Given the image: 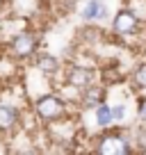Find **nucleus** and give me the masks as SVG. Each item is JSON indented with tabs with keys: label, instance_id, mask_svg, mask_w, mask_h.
Here are the masks:
<instances>
[{
	"label": "nucleus",
	"instance_id": "1",
	"mask_svg": "<svg viewBox=\"0 0 146 155\" xmlns=\"http://www.w3.org/2000/svg\"><path fill=\"white\" fill-rule=\"evenodd\" d=\"M73 103L66 101L64 94H57V91H46L41 96H37V101L32 103V114L37 116V121L41 126H48V123H55L59 119H66V116L75 114L71 110Z\"/></svg>",
	"mask_w": 146,
	"mask_h": 155
},
{
	"label": "nucleus",
	"instance_id": "2",
	"mask_svg": "<svg viewBox=\"0 0 146 155\" xmlns=\"http://www.w3.org/2000/svg\"><path fill=\"white\" fill-rule=\"evenodd\" d=\"M110 32H112L114 39H119L121 44H126V41L137 39L146 32V21L137 12H132L128 5H123L114 12L112 21H110Z\"/></svg>",
	"mask_w": 146,
	"mask_h": 155
},
{
	"label": "nucleus",
	"instance_id": "3",
	"mask_svg": "<svg viewBox=\"0 0 146 155\" xmlns=\"http://www.w3.org/2000/svg\"><path fill=\"white\" fill-rule=\"evenodd\" d=\"M39 44H41L39 34L34 32V30L25 28V30L14 32L9 39H7L5 53L9 55L14 62H21V64L30 62V64H32V59L37 57V53H39Z\"/></svg>",
	"mask_w": 146,
	"mask_h": 155
},
{
	"label": "nucleus",
	"instance_id": "4",
	"mask_svg": "<svg viewBox=\"0 0 146 155\" xmlns=\"http://www.w3.org/2000/svg\"><path fill=\"white\" fill-rule=\"evenodd\" d=\"M94 141H96L94 150L103 153V155H132V153H137V146L132 141V137H128V132L119 130L117 126L101 130V135Z\"/></svg>",
	"mask_w": 146,
	"mask_h": 155
},
{
	"label": "nucleus",
	"instance_id": "5",
	"mask_svg": "<svg viewBox=\"0 0 146 155\" xmlns=\"http://www.w3.org/2000/svg\"><path fill=\"white\" fill-rule=\"evenodd\" d=\"M62 80L68 89L82 91L85 87L101 80V71H96L94 66H87V64H68L62 71Z\"/></svg>",
	"mask_w": 146,
	"mask_h": 155
},
{
	"label": "nucleus",
	"instance_id": "6",
	"mask_svg": "<svg viewBox=\"0 0 146 155\" xmlns=\"http://www.w3.org/2000/svg\"><path fill=\"white\" fill-rule=\"evenodd\" d=\"M23 126V110L12 101L0 98V137H12Z\"/></svg>",
	"mask_w": 146,
	"mask_h": 155
},
{
	"label": "nucleus",
	"instance_id": "7",
	"mask_svg": "<svg viewBox=\"0 0 146 155\" xmlns=\"http://www.w3.org/2000/svg\"><path fill=\"white\" fill-rule=\"evenodd\" d=\"M107 101V84H98V82H94V84H89V87H85L82 91H80V96H78V112L80 110H96L101 103H105Z\"/></svg>",
	"mask_w": 146,
	"mask_h": 155
},
{
	"label": "nucleus",
	"instance_id": "8",
	"mask_svg": "<svg viewBox=\"0 0 146 155\" xmlns=\"http://www.w3.org/2000/svg\"><path fill=\"white\" fill-rule=\"evenodd\" d=\"M32 66L37 68V71L41 73V75H46L50 80V78H55V75H62V62H59L55 55H50V53H46V50H39L37 53V57L32 59Z\"/></svg>",
	"mask_w": 146,
	"mask_h": 155
},
{
	"label": "nucleus",
	"instance_id": "9",
	"mask_svg": "<svg viewBox=\"0 0 146 155\" xmlns=\"http://www.w3.org/2000/svg\"><path fill=\"white\" fill-rule=\"evenodd\" d=\"M110 16V9L103 0H85L82 9H80V18L82 23H101Z\"/></svg>",
	"mask_w": 146,
	"mask_h": 155
},
{
	"label": "nucleus",
	"instance_id": "10",
	"mask_svg": "<svg viewBox=\"0 0 146 155\" xmlns=\"http://www.w3.org/2000/svg\"><path fill=\"white\" fill-rule=\"evenodd\" d=\"M128 84L135 94H146V59L135 62V66L128 71Z\"/></svg>",
	"mask_w": 146,
	"mask_h": 155
},
{
	"label": "nucleus",
	"instance_id": "11",
	"mask_svg": "<svg viewBox=\"0 0 146 155\" xmlns=\"http://www.w3.org/2000/svg\"><path fill=\"white\" fill-rule=\"evenodd\" d=\"M94 116H96V126L98 130H105V128H112L117 126L114 123V116H112V103H101V105L94 110Z\"/></svg>",
	"mask_w": 146,
	"mask_h": 155
},
{
	"label": "nucleus",
	"instance_id": "12",
	"mask_svg": "<svg viewBox=\"0 0 146 155\" xmlns=\"http://www.w3.org/2000/svg\"><path fill=\"white\" fill-rule=\"evenodd\" d=\"M135 110H137V119H139V123H146V94H137Z\"/></svg>",
	"mask_w": 146,
	"mask_h": 155
},
{
	"label": "nucleus",
	"instance_id": "13",
	"mask_svg": "<svg viewBox=\"0 0 146 155\" xmlns=\"http://www.w3.org/2000/svg\"><path fill=\"white\" fill-rule=\"evenodd\" d=\"M126 112H128V105L126 103H112V116H114V123H121L126 119Z\"/></svg>",
	"mask_w": 146,
	"mask_h": 155
},
{
	"label": "nucleus",
	"instance_id": "14",
	"mask_svg": "<svg viewBox=\"0 0 146 155\" xmlns=\"http://www.w3.org/2000/svg\"><path fill=\"white\" fill-rule=\"evenodd\" d=\"M7 5H9V0H0V12L5 9V7H7Z\"/></svg>",
	"mask_w": 146,
	"mask_h": 155
}]
</instances>
